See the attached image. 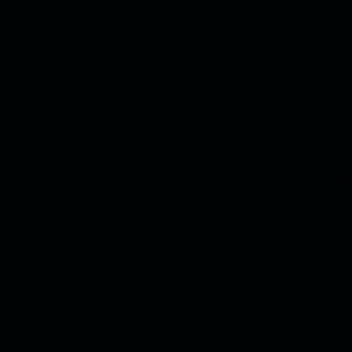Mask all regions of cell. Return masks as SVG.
Here are the masks:
<instances>
[{
	"instance_id": "3",
	"label": "cell",
	"mask_w": 352,
	"mask_h": 352,
	"mask_svg": "<svg viewBox=\"0 0 352 352\" xmlns=\"http://www.w3.org/2000/svg\"><path fill=\"white\" fill-rule=\"evenodd\" d=\"M98 190H96V189H87V190H86V195H92V197L98 195Z\"/></svg>"
},
{
	"instance_id": "2",
	"label": "cell",
	"mask_w": 352,
	"mask_h": 352,
	"mask_svg": "<svg viewBox=\"0 0 352 352\" xmlns=\"http://www.w3.org/2000/svg\"><path fill=\"white\" fill-rule=\"evenodd\" d=\"M61 45L63 47H67V48H71V47L74 46V42L71 40H63L61 41Z\"/></svg>"
},
{
	"instance_id": "1",
	"label": "cell",
	"mask_w": 352,
	"mask_h": 352,
	"mask_svg": "<svg viewBox=\"0 0 352 352\" xmlns=\"http://www.w3.org/2000/svg\"><path fill=\"white\" fill-rule=\"evenodd\" d=\"M3 177H5V179H7V180H13V179L16 178V174L13 172H7L3 174Z\"/></svg>"
}]
</instances>
